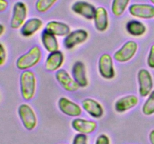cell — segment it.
<instances>
[{
    "label": "cell",
    "instance_id": "277c9868",
    "mask_svg": "<svg viewBox=\"0 0 154 144\" xmlns=\"http://www.w3.org/2000/svg\"><path fill=\"white\" fill-rule=\"evenodd\" d=\"M28 15V8L26 4L22 1H18L14 3L12 8L11 18L10 21V26L13 29H18L26 21Z\"/></svg>",
    "mask_w": 154,
    "mask_h": 144
},
{
    "label": "cell",
    "instance_id": "3957f363",
    "mask_svg": "<svg viewBox=\"0 0 154 144\" xmlns=\"http://www.w3.org/2000/svg\"><path fill=\"white\" fill-rule=\"evenodd\" d=\"M17 113L23 125L26 130H32L38 124V118L33 108L28 104H21L17 109Z\"/></svg>",
    "mask_w": 154,
    "mask_h": 144
},
{
    "label": "cell",
    "instance_id": "484cf974",
    "mask_svg": "<svg viewBox=\"0 0 154 144\" xmlns=\"http://www.w3.org/2000/svg\"><path fill=\"white\" fill-rule=\"evenodd\" d=\"M89 138L87 135L78 133L74 136L72 144H88Z\"/></svg>",
    "mask_w": 154,
    "mask_h": 144
},
{
    "label": "cell",
    "instance_id": "d6986e66",
    "mask_svg": "<svg viewBox=\"0 0 154 144\" xmlns=\"http://www.w3.org/2000/svg\"><path fill=\"white\" fill-rule=\"evenodd\" d=\"M43 26V21L38 17H32L27 20L23 25L21 26L20 32L24 38L32 37L38 31L42 28Z\"/></svg>",
    "mask_w": 154,
    "mask_h": 144
},
{
    "label": "cell",
    "instance_id": "d6a6232c",
    "mask_svg": "<svg viewBox=\"0 0 154 144\" xmlns=\"http://www.w3.org/2000/svg\"><path fill=\"white\" fill-rule=\"evenodd\" d=\"M149 1H150V2L152 3V4H153V5H154V0H149Z\"/></svg>",
    "mask_w": 154,
    "mask_h": 144
},
{
    "label": "cell",
    "instance_id": "5bb4252c",
    "mask_svg": "<svg viewBox=\"0 0 154 144\" xmlns=\"http://www.w3.org/2000/svg\"><path fill=\"white\" fill-rule=\"evenodd\" d=\"M82 109L93 118H100L104 116V108L98 100L93 98L84 99L81 102Z\"/></svg>",
    "mask_w": 154,
    "mask_h": 144
},
{
    "label": "cell",
    "instance_id": "9c48e42d",
    "mask_svg": "<svg viewBox=\"0 0 154 144\" xmlns=\"http://www.w3.org/2000/svg\"><path fill=\"white\" fill-rule=\"evenodd\" d=\"M89 33L84 28H78L74 31H71L70 33L66 36L63 40V45L67 50H72L75 46L84 43L88 39Z\"/></svg>",
    "mask_w": 154,
    "mask_h": 144
},
{
    "label": "cell",
    "instance_id": "ffe728a7",
    "mask_svg": "<svg viewBox=\"0 0 154 144\" xmlns=\"http://www.w3.org/2000/svg\"><path fill=\"white\" fill-rule=\"evenodd\" d=\"M41 40H42L44 48L49 53L59 50L60 49V44H59L57 36L54 35L53 33H51L45 28L41 34Z\"/></svg>",
    "mask_w": 154,
    "mask_h": 144
},
{
    "label": "cell",
    "instance_id": "4dcf8cb0",
    "mask_svg": "<svg viewBox=\"0 0 154 144\" xmlns=\"http://www.w3.org/2000/svg\"><path fill=\"white\" fill-rule=\"evenodd\" d=\"M149 140H150V142L151 144H154V129L150 132V134H149Z\"/></svg>",
    "mask_w": 154,
    "mask_h": 144
},
{
    "label": "cell",
    "instance_id": "8fae6325",
    "mask_svg": "<svg viewBox=\"0 0 154 144\" xmlns=\"http://www.w3.org/2000/svg\"><path fill=\"white\" fill-rule=\"evenodd\" d=\"M55 78L62 88L69 92H75L78 91L80 86L76 81L65 69H60L55 74Z\"/></svg>",
    "mask_w": 154,
    "mask_h": 144
},
{
    "label": "cell",
    "instance_id": "cb8c5ba5",
    "mask_svg": "<svg viewBox=\"0 0 154 144\" xmlns=\"http://www.w3.org/2000/svg\"><path fill=\"white\" fill-rule=\"evenodd\" d=\"M141 110H142L143 114L147 116L154 114V90L147 96V98L144 101Z\"/></svg>",
    "mask_w": 154,
    "mask_h": 144
},
{
    "label": "cell",
    "instance_id": "7402d4cb",
    "mask_svg": "<svg viewBox=\"0 0 154 144\" xmlns=\"http://www.w3.org/2000/svg\"><path fill=\"white\" fill-rule=\"evenodd\" d=\"M126 30L133 37H141L147 32V26L138 20H131L126 22Z\"/></svg>",
    "mask_w": 154,
    "mask_h": 144
},
{
    "label": "cell",
    "instance_id": "7c38bea8",
    "mask_svg": "<svg viewBox=\"0 0 154 144\" xmlns=\"http://www.w3.org/2000/svg\"><path fill=\"white\" fill-rule=\"evenodd\" d=\"M60 110L68 116L77 118L82 114V106L66 97H61L58 100Z\"/></svg>",
    "mask_w": 154,
    "mask_h": 144
},
{
    "label": "cell",
    "instance_id": "6da1fadb",
    "mask_svg": "<svg viewBox=\"0 0 154 144\" xmlns=\"http://www.w3.org/2000/svg\"><path fill=\"white\" fill-rule=\"evenodd\" d=\"M37 86V80L31 70H23L20 76V89L23 98L30 100L35 97Z\"/></svg>",
    "mask_w": 154,
    "mask_h": 144
},
{
    "label": "cell",
    "instance_id": "f546056e",
    "mask_svg": "<svg viewBox=\"0 0 154 144\" xmlns=\"http://www.w3.org/2000/svg\"><path fill=\"white\" fill-rule=\"evenodd\" d=\"M8 4L7 0H0V13L5 11L8 8Z\"/></svg>",
    "mask_w": 154,
    "mask_h": 144
},
{
    "label": "cell",
    "instance_id": "ba28073f",
    "mask_svg": "<svg viewBox=\"0 0 154 144\" xmlns=\"http://www.w3.org/2000/svg\"><path fill=\"white\" fill-rule=\"evenodd\" d=\"M129 13L138 19L151 20L154 18V5L146 3H134L129 5Z\"/></svg>",
    "mask_w": 154,
    "mask_h": 144
},
{
    "label": "cell",
    "instance_id": "f1b7e54d",
    "mask_svg": "<svg viewBox=\"0 0 154 144\" xmlns=\"http://www.w3.org/2000/svg\"><path fill=\"white\" fill-rule=\"evenodd\" d=\"M147 64L149 68L154 69V44L150 47L148 56L147 58Z\"/></svg>",
    "mask_w": 154,
    "mask_h": 144
},
{
    "label": "cell",
    "instance_id": "8992f818",
    "mask_svg": "<svg viewBox=\"0 0 154 144\" xmlns=\"http://www.w3.org/2000/svg\"><path fill=\"white\" fill-rule=\"evenodd\" d=\"M138 93L141 97H147L153 88V79L148 70L141 68L138 72Z\"/></svg>",
    "mask_w": 154,
    "mask_h": 144
},
{
    "label": "cell",
    "instance_id": "e0dca14e",
    "mask_svg": "<svg viewBox=\"0 0 154 144\" xmlns=\"http://www.w3.org/2000/svg\"><path fill=\"white\" fill-rule=\"evenodd\" d=\"M72 74L80 88H86L88 86L89 81L87 76L85 64L83 62L77 61L72 68Z\"/></svg>",
    "mask_w": 154,
    "mask_h": 144
},
{
    "label": "cell",
    "instance_id": "603a6c76",
    "mask_svg": "<svg viewBox=\"0 0 154 144\" xmlns=\"http://www.w3.org/2000/svg\"><path fill=\"white\" fill-rule=\"evenodd\" d=\"M131 0H112L111 12L115 16H120L129 8Z\"/></svg>",
    "mask_w": 154,
    "mask_h": 144
},
{
    "label": "cell",
    "instance_id": "1f68e13d",
    "mask_svg": "<svg viewBox=\"0 0 154 144\" xmlns=\"http://www.w3.org/2000/svg\"><path fill=\"white\" fill-rule=\"evenodd\" d=\"M5 32V27L4 26V25L0 23V37L4 34Z\"/></svg>",
    "mask_w": 154,
    "mask_h": 144
},
{
    "label": "cell",
    "instance_id": "2e32d148",
    "mask_svg": "<svg viewBox=\"0 0 154 144\" xmlns=\"http://www.w3.org/2000/svg\"><path fill=\"white\" fill-rule=\"evenodd\" d=\"M138 98L135 94L123 96L116 100L114 104V109L119 113L127 112L138 105Z\"/></svg>",
    "mask_w": 154,
    "mask_h": 144
},
{
    "label": "cell",
    "instance_id": "836d02e7",
    "mask_svg": "<svg viewBox=\"0 0 154 144\" xmlns=\"http://www.w3.org/2000/svg\"><path fill=\"white\" fill-rule=\"evenodd\" d=\"M60 144H64V143H60Z\"/></svg>",
    "mask_w": 154,
    "mask_h": 144
},
{
    "label": "cell",
    "instance_id": "4fadbf2b",
    "mask_svg": "<svg viewBox=\"0 0 154 144\" xmlns=\"http://www.w3.org/2000/svg\"><path fill=\"white\" fill-rule=\"evenodd\" d=\"M72 128L78 133L88 135L94 133L97 129V122L93 120H89L77 117L72 121Z\"/></svg>",
    "mask_w": 154,
    "mask_h": 144
},
{
    "label": "cell",
    "instance_id": "52a82bcc",
    "mask_svg": "<svg viewBox=\"0 0 154 144\" xmlns=\"http://www.w3.org/2000/svg\"><path fill=\"white\" fill-rule=\"evenodd\" d=\"M98 70L100 76L105 80H112L115 77L114 60L108 53H104L99 57L98 62Z\"/></svg>",
    "mask_w": 154,
    "mask_h": 144
},
{
    "label": "cell",
    "instance_id": "4316f807",
    "mask_svg": "<svg viewBox=\"0 0 154 144\" xmlns=\"http://www.w3.org/2000/svg\"><path fill=\"white\" fill-rule=\"evenodd\" d=\"M95 144H111V140L107 134H101L96 138Z\"/></svg>",
    "mask_w": 154,
    "mask_h": 144
},
{
    "label": "cell",
    "instance_id": "44dd1931",
    "mask_svg": "<svg viewBox=\"0 0 154 144\" xmlns=\"http://www.w3.org/2000/svg\"><path fill=\"white\" fill-rule=\"evenodd\" d=\"M45 28L57 37H66L71 32L70 26L67 23L57 20L49 21L46 24Z\"/></svg>",
    "mask_w": 154,
    "mask_h": 144
},
{
    "label": "cell",
    "instance_id": "5b68a950",
    "mask_svg": "<svg viewBox=\"0 0 154 144\" xmlns=\"http://www.w3.org/2000/svg\"><path fill=\"white\" fill-rule=\"evenodd\" d=\"M138 44L134 40H128L114 54V59L117 62H128L133 58L138 51Z\"/></svg>",
    "mask_w": 154,
    "mask_h": 144
},
{
    "label": "cell",
    "instance_id": "ac0fdd59",
    "mask_svg": "<svg viewBox=\"0 0 154 144\" xmlns=\"http://www.w3.org/2000/svg\"><path fill=\"white\" fill-rule=\"evenodd\" d=\"M94 26L97 31L104 32L109 27V16L107 9L103 6H99L96 8L94 19Z\"/></svg>",
    "mask_w": 154,
    "mask_h": 144
},
{
    "label": "cell",
    "instance_id": "30bf717a",
    "mask_svg": "<svg viewBox=\"0 0 154 144\" xmlns=\"http://www.w3.org/2000/svg\"><path fill=\"white\" fill-rule=\"evenodd\" d=\"M71 8L75 14L79 15L87 20H93L97 8L88 2L79 0L73 3Z\"/></svg>",
    "mask_w": 154,
    "mask_h": 144
},
{
    "label": "cell",
    "instance_id": "d4e9b609",
    "mask_svg": "<svg viewBox=\"0 0 154 144\" xmlns=\"http://www.w3.org/2000/svg\"><path fill=\"white\" fill-rule=\"evenodd\" d=\"M58 0H37L35 2V9L38 12L45 14L48 12Z\"/></svg>",
    "mask_w": 154,
    "mask_h": 144
},
{
    "label": "cell",
    "instance_id": "83f0119b",
    "mask_svg": "<svg viewBox=\"0 0 154 144\" xmlns=\"http://www.w3.org/2000/svg\"><path fill=\"white\" fill-rule=\"evenodd\" d=\"M6 60H7V51L4 45L0 43V67L5 64Z\"/></svg>",
    "mask_w": 154,
    "mask_h": 144
},
{
    "label": "cell",
    "instance_id": "7a4b0ae2",
    "mask_svg": "<svg viewBox=\"0 0 154 144\" xmlns=\"http://www.w3.org/2000/svg\"><path fill=\"white\" fill-rule=\"evenodd\" d=\"M42 58V52L38 46L30 48L26 53L21 55L16 61V67L20 70H29L39 63Z\"/></svg>",
    "mask_w": 154,
    "mask_h": 144
},
{
    "label": "cell",
    "instance_id": "9a60e30c",
    "mask_svg": "<svg viewBox=\"0 0 154 144\" xmlns=\"http://www.w3.org/2000/svg\"><path fill=\"white\" fill-rule=\"evenodd\" d=\"M65 61L64 54L62 51L57 50L50 52L45 60V68L48 71L57 72L63 66Z\"/></svg>",
    "mask_w": 154,
    "mask_h": 144
}]
</instances>
